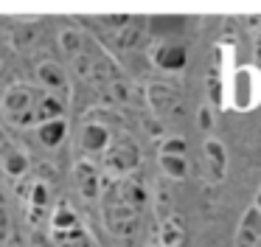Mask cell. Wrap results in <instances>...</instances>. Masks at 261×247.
Returning a JSON list of instances; mask_svg holds the SVG:
<instances>
[{"instance_id": "cell-1", "label": "cell", "mask_w": 261, "mask_h": 247, "mask_svg": "<svg viewBox=\"0 0 261 247\" xmlns=\"http://www.w3.org/2000/svg\"><path fill=\"white\" fill-rule=\"evenodd\" d=\"M37 95L40 90L31 87V84H9L3 98H0V110L6 115L9 124H17V127H31L34 124V110H37Z\"/></svg>"}, {"instance_id": "cell-2", "label": "cell", "mask_w": 261, "mask_h": 247, "mask_svg": "<svg viewBox=\"0 0 261 247\" xmlns=\"http://www.w3.org/2000/svg\"><path fill=\"white\" fill-rule=\"evenodd\" d=\"M138 163H141V149H138V143L129 138V135L113 138L110 149L104 152V168L113 171V174H118V177H126L129 171H135Z\"/></svg>"}, {"instance_id": "cell-3", "label": "cell", "mask_w": 261, "mask_h": 247, "mask_svg": "<svg viewBox=\"0 0 261 247\" xmlns=\"http://www.w3.org/2000/svg\"><path fill=\"white\" fill-rule=\"evenodd\" d=\"M104 225L115 236H132L138 228V208L121 200V191H113V196H107V208H104Z\"/></svg>"}, {"instance_id": "cell-4", "label": "cell", "mask_w": 261, "mask_h": 247, "mask_svg": "<svg viewBox=\"0 0 261 247\" xmlns=\"http://www.w3.org/2000/svg\"><path fill=\"white\" fill-rule=\"evenodd\" d=\"M152 59H154V65H158L160 70H166V73H177V70H182V67L188 65L186 48L177 45V42H160L158 48H154Z\"/></svg>"}, {"instance_id": "cell-5", "label": "cell", "mask_w": 261, "mask_h": 247, "mask_svg": "<svg viewBox=\"0 0 261 247\" xmlns=\"http://www.w3.org/2000/svg\"><path fill=\"white\" fill-rule=\"evenodd\" d=\"M110 143H113V138H110L107 127H101V124H85L82 127V135H79V146L87 152V155H101L110 149Z\"/></svg>"}, {"instance_id": "cell-6", "label": "cell", "mask_w": 261, "mask_h": 247, "mask_svg": "<svg viewBox=\"0 0 261 247\" xmlns=\"http://www.w3.org/2000/svg\"><path fill=\"white\" fill-rule=\"evenodd\" d=\"M37 82L48 93H59V90L68 87V73H65V67L57 59H45L37 65Z\"/></svg>"}, {"instance_id": "cell-7", "label": "cell", "mask_w": 261, "mask_h": 247, "mask_svg": "<svg viewBox=\"0 0 261 247\" xmlns=\"http://www.w3.org/2000/svg\"><path fill=\"white\" fill-rule=\"evenodd\" d=\"M65 115V101L59 98L57 93H48V90H40V95H37V110H34V124L40 127V124L45 121H57V118Z\"/></svg>"}, {"instance_id": "cell-8", "label": "cell", "mask_w": 261, "mask_h": 247, "mask_svg": "<svg viewBox=\"0 0 261 247\" xmlns=\"http://www.w3.org/2000/svg\"><path fill=\"white\" fill-rule=\"evenodd\" d=\"M76 185L82 188V194L87 196V200H96L98 191H101V174H98V168L93 166V163H76Z\"/></svg>"}, {"instance_id": "cell-9", "label": "cell", "mask_w": 261, "mask_h": 247, "mask_svg": "<svg viewBox=\"0 0 261 247\" xmlns=\"http://www.w3.org/2000/svg\"><path fill=\"white\" fill-rule=\"evenodd\" d=\"M202 152H205V163H208L211 174H214L216 180H222V177H225V171H227L225 143H222V140H216V138H208V140H205V146H202Z\"/></svg>"}, {"instance_id": "cell-10", "label": "cell", "mask_w": 261, "mask_h": 247, "mask_svg": "<svg viewBox=\"0 0 261 247\" xmlns=\"http://www.w3.org/2000/svg\"><path fill=\"white\" fill-rule=\"evenodd\" d=\"M68 135V124L65 118H57V121H45L37 127V138H40L42 146H59Z\"/></svg>"}, {"instance_id": "cell-11", "label": "cell", "mask_w": 261, "mask_h": 247, "mask_svg": "<svg viewBox=\"0 0 261 247\" xmlns=\"http://www.w3.org/2000/svg\"><path fill=\"white\" fill-rule=\"evenodd\" d=\"M0 160H3V168H6L9 177H20V174L29 168V157H25V152L17 149V146H6V149L0 152Z\"/></svg>"}, {"instance_id": "cell-12", "label": "cell", "mask_w": 261, "mask_h": 247, "mask_svg": "<svg viewBox=\"0 0 261 247\" xmlns=\"http://www.w3.org/2000/svg\"><path fill=\"white\" fill-rule=\"evenodd\" d=\"M160 168L171 180H186V174H188L186 157H177V155H160Z\"/></svg>"}, {"instance_id": "cell-13", "label": "cell", "mask_w": 261, "mask_h": 247, "mask_svg": "<svg viewBox=\"0 0 261 247\" xmlns=\"http://www.w3.org/2000/svg\"><path fill=\"white\" fill-rule=\"evenodd\" d=\"M54 239H57L59 247H90V239H87V233L79 228H70V230H59V233H54Z\"/></svg>"}, {"instance_id": "cell-14", "label": "cell", "mask_w": 261, "mask_h": 247, "mask_svg": "<svg viewBox=\"0 0 261 247\" xmlns=\"http://www.w3.org/2000/svg\"><path fill=\"white\" fill-rule=\"evenodd\" d=\"M186 244V230L177 219H169L163 225V247H182Z\"/></svg>"}, {"instance_id": "cell-15", "label": "cell", "mask_w": 261, "mask_h": 247, "mask_svg": "<svg viewBox=\"0 0 261 247\" xmlns=\"http://www.w3.org/2000/svg\"><path fill=\"white\" fill-rule=\"evenodd\" d=\"M82 42H85V39H82V34L79 31H62L59 34V48L65 51V56H82Z\"/></svg>"}, {"instance_id": "cell-16", "label": "cell", "mask_w": 261, "mask_h": 247, "mask_svg": "<svg viewBox=\"0 0 261 247\" xmlns=\"http://www.w3.org/2000/svg\"><path fill=\"white\" fill-rule=\"evenodd\" d=\"M70 228H79V216H76L70 208H59V211L54 213V233H59V230H70Z\"/></svg>"}, {"instance_id": "cell-17", "label": "cell", "mask_w": 261, "mask_h": 247, "mask_svg": "<svg viewBox=\"0 0 261 247\" xmlns=\"http://www.w3.org/2000/svg\"><path fill=\"white\" fill-rule=\"evenodd\" d=\"M160 155H177V157H182V155H186V140H182V138H169L163 143V149H160Z\"/></svg>"}, {"instance_id": "cell-18", "label": "cell", "mask_w": 261, "mask_h": 247, "mask_svg": "<svg viewBox=\"0 0 261 247\" xmlns=\"http://www.w3.org/2000/svg\"><path fill=\"white\" fill-rule=\"evenodd\" d=\"M34 194H31V202H34V205H45L48 202V188H45V183H34Z\"/></svg>"}, {"instance_id": "cell-19", "label": "cell", "mask_w": 261, "mask_h": 247, "mask_svg": "<svg viewBox=\"0 0 261 247\" xmlns=\"http://www.w3.org/2000/svg\"><path fill=\"white\" fill-rule=\"evenodd\" d=\"M211 127H214V118H211V107H202V110H199V129H202V132H211Z\"/></svg>"}, {"instance_id": "cell-20", "label": "cell", "mask_w": 261, "mask_h": 247, "mask_svg": "<svg viewBox=\"0 0 261 247\" xmlns=\"http://www.w3.org/2000/svg\"><path fill=\"white\" fill-rule=\"evenodd\" d=\"M6 228H9V219H6L3 205H0V247H6Z\"/></svg>"}, {"instance_id": "cell-21", "label": "cell", "mask_w": 261, "mask_h": 247, "mask_svg": "<svg viewBox=\"0 0 261 247\" xmlns=\"http://www.w3.org/2000/svg\"><path fill=\"white\" fill-rule=\"evenodd\" d=\"M6 247H12V244H6Z\"/></svg>"}]
</instances>
